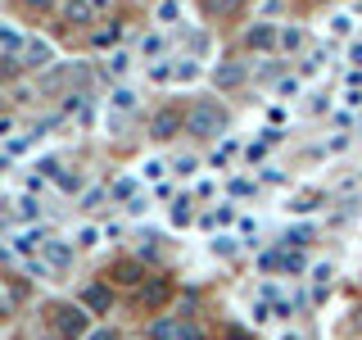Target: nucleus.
Listing matches in <instances>:
<instances>
[{
  "label": "nucleus",
  "instance_id": "ddd939ff",
  "mask_svg": "<svg viewBox=\"0 0 362 340\" xmlns=\"http://www.w3.org/2000/svg\"><path fill=\"white\" fill-rule=\"evenodd\" d=\"M303 45V28H281V50H299Z\"/></svg>",
  "mask_w": 362,
  "mask_h": 340
},
{
  "label": "nucleus",
  "instance_id": "aec40b11",
  "mask_svg": "<svg viewBox=\"0 0 362 340\" xmlns=\"http://www.w3.org/2000/svg\"><path fill=\"white\" fill-rule=\"evenodd\" d=\"M23 5H28V9H50L54 0H23Z\"/></svg>",
  "mask_w": 362,
  "mask_h": 340
},
{
  "label": "nucleus",
  "instance_id": "4468645a",
  "mask_svg": "<svg viewBox=\"0 0 362 340\" xmlns=\"http://www.w3.org/2000/svg\"><path fill=\"white\" fill-rule=\"evenodd\" d=\"M281 272H303V254H299V249H281Z\"/></svg>",
  "mask_w": 362,
  "mask_h": 340
},
{
  "label": "nucleus",
  "instance_id": "7ed1b4c3",
  "mask_svg": "<svg viewBox=\"0 0 362 340\" xmlns=\"http://www.w3.org/2000/svg\"><path fill=\"white\" fill-rule=\"evenodd\" d=\"M181 128H186V113H181V109H158L150 118V136H154V141H173Z\"/></svg>",
  "mask_w": 362,
  "mask_h": 340
},
{
  "label": "nucleus",
  "instance_id": "6ab92c4d",
  "mask_svg": "<svg viewBox=\"0 0 362 340\" xmlns=\"http://www.w3.org/2000/svg\"><path fill=\"white\" fill-rule=\"evenodd\" d=\"M349 60H354V68H362V41H354V50H349Z\"/></svg>",
  "mask_w": 362,
  "mask_h": 340
},
{
  "label": "nucleus",
  "instance_id": "20e7f679",
  "mask_svg": "<svg viewBox=\"0 0 362 340\" xmlns=\"http://www.w3.org/2000/svg\"><path fill=\"white\" fill-rule=\"evenodd\" d=\"M245 45H249V50H276V45H281V28H276V23H254V28L245 32Z\"/></svg>",
  "mask_w": 362,
  "mask_h": 340
},
{
  "label": "nucleus",
  "instance_id": "dca6fc26",
  "mask_svg": "<svg viewBox=\"0 0 362 340\" xmlns=\"http://www.w3.org/2000/svg\"><path fill=\"white\" fill-rule=\"evenodd\" d=\"M173 222H177V227L190 222V200H177V204H173Z\"/></svg>",
  "mask_w": 362,
  "mask_h": 340
},
{
  "label": "nucleus",
  "instance_id": "412c9836",
  "mask_svg": "<svg viewBox=\"0 0 362 340\" xmlns=\"http://www.w3.org/2000/svg\"><path fill=\"white\" fill-rule=\"evenodd\" d=\"M90 5H95V9H109V0H90Z\"/></svg>",
  "mask_w": 362,
  "mask_h": 340
},
{
  "label": "nucleus",
  "instance_id": "9d476101",
  "mask_svg": "<svg viewBox=\"0 0 362 340\" xmlns=\"http://www.w3.org/2000/svg\"><path fill=\"white\" fill-rule=\"evenodd\" d=\"M177 332H181L177 317H158V322L145 327V336H150V340H177Z\"/></svg>",
  "mask_w": 362,
  "mask_h": 340
},
{
  "label": "nucleus",
  "instance_id": "f8f14e48",
  "mask_svg": "<svg viewBox=\"0 0 362 340\" xmlns=\"http://www.w3.org/2000/svg\"><path fill=\"white\" fill-rule=\"evenodd\" d=\"M113 277L122 281V286H141V277H145V268L141 264H132V259H122L118 268H113Z\"/></svg>",
  "mask_w": 362,
  "mask_h": 340
},
{
  "label": "nucleus",
  "instance_id": "1a4fd4ad",
  "mask_svg": "<svg viewBox=\"0 0 362 340\" xmlns=\"http://www.w3.org/2000/svg\"><path fill=\"white\" fill-rule=\"evenodd\" d=\"M168 295H173L168 281H150V286H141V304L145 309H158V304H168Z\"/></svg>",
  "mask_w": 362,
  "mask_h": 340
},
{
  "label": "nucleus",
  "instance_id": "5701e85b",
  "mask_svg": "<svg viewBox=\"0 0 362 340\" xmlns=\"http://www.w3.org/2000/svg\"><path fill=\"white\" fill-rule=\"evenodd\" d=\"M358 322H362V309H358Z\"/></svg>",
  "mask_w": 362,
  "mask_h": 340
},
{
  "label": "nucleus",
  "instance_id": "39448f33",
  "mask_svg": "<svg viewBox=\"0 0 362 340\" xmlns=\"http://www.w3.org/2000/svg\"><path fill=\"white\" fill-rule=\"evenodd\" d=\"M245 77H249V68L245 64H218V68H213V82H218L222 91H235V86H245Z\"/></svg>",
  "mask_w": 362,
  "mask_h": 340
},
{
  "label": "nucleus",
  "instance_id": "4be33fe9",
  "mask_svg": "<svg viewBox=\"0 0 362 340\" xmlns=\"http://www.w3.org/2000/svg\"><path fill=\"white\" fill-rule=\"evenodd\" d=\"M317 5H331V0H317Z\"/></svg>",
  "mask_w": 362,
  "mask_h": 340
},
{
  "label": "nucleus",
  "instance_id": "0eeeda50",
  "mask_svg": "<svg viewBox=\"0 0 362 340\" xmlns=\"http://www.w3.org/2000/svg\"><path fill=\"white\" fill-rule=\"evenodd\" d=\"M95 14H100V9L90 5V0H68V5H64V18L73 23V28H86V23H95Z\"/></svg>",
  "mask_w": 362,
  "mask_h": 340
},
{
  "label": "nucleus",
  "instance_id": "6e6552de",
  "mask_svg": "<svg viewBox=\"0 0 362 340\" xmlns=\"http://www.w3.org/2000/svg\"><path fill=\"white\" fill-rule=\"evenodd\" d=\"M249 0H204V14L209 18H235Z\"/></svg>",
  "mask_w": 362,
  "mask_h": 340
},
{
  "label": "nucleus",
  "instance_id": "a211bd4d",
  "mask_svg": "<svg viewBox=\"0 0 362 340\" xmlns=\"http://www.w3.org/2000/svg\"><path fill=\"white\" fill-rule=\"evenodd\" d=\"M86 340H118V332H109V327H100V332H90Z\"/></svg>",
  "mask_w": 362,
  "mask_h": 340
},
{
  "label": "nucleus",
  "instance_id": "f3484780",
  "mask_svg": "<svg viewBox=\"0 0 362 340\" xmlns=\"http://www.w3.org/2000/svg\"><path fill=\"white\" fill-rule=\"evenodd\" d=\"M177 340H204V332H199V327H186V322H181V332H177Z\"/></svg>",
  "mask_w": 362,
  "mask_h": 340
},
{
  "label": "nucleus",
  "instance_id": "f03ea898",
  "mask_svg": "<svg viewBox=\"0 0 362 340\" xmlns=\"http://www.w3.org/2000/svg\"><path fill=\"white\" fill-rule=\"evenodd\" d=\"M50 317H54V332L64 340H86L90 336V317H86V309H77V304H54Z\"/></svg>",
  "mask_w": 362,
  "mask_h": 340
},
{
  "label": "nucleus",
  "instance_id": "9b49d317",
  "mask_svg": "<svg viewBox=\"0 0 362 340\" xmlns=\"http://www.w3.org/2000/svg\"><path fill=\"white\" fill-rule=\"evenodd\" d=\"M23 64H28V68L50 64V45H45V41H28V45H23Z\"/></svg>",
  "mask_w": 362,
  "mask_h": 340
},
{
  "label": "nucleus",
  "instance_id": "2eb2a0df",
  "mask_svg": "<svg viewBox=\"0 0 362 340\" xmlns=\"http://www.w3.org/2000/svg\"><path fill=\"white\" fill-rule=\"evenodd\" d=\"M118 32H122V28H118V23H113V28H100V32H95V37H90V41H95V45H113V41H118Z\"/></svg>",
  "mask_w": 362,
  "mask_h": 340
},
{
  "label": "nucleus",
  "instance_id": "f257e3e1",
  "mask_svg": "<svg viewBox=\"0 0 362 340\" xmlns=\"http://www.w3.org/2000/svg\"><path fill=\"white\" fill-rule=\"evenodd\" d=\"M226 109L218 105V100H195V105L186 109V132L199 136V141H218V136L226 132Z\"/></svg>",
  "mask_w": 362,
  "mask_h": 340
},
{
  "label": "nucleus",
  "instance_id": "423d86ee",
  "mask_svg": "<svg viewBox=\"0 0 362 340\" xmlns=\"http://www.w3.org/2000/svg\"><path fill=\"white\" fill-rule=\"evenodd\" d=\"M82 304L90 313H109V304H113V290L109 286H100V281H90V286L82 290Z\"/></svg>",
  "mask_w": 362,
  "mask_h": 340
}]
</instances>
